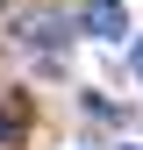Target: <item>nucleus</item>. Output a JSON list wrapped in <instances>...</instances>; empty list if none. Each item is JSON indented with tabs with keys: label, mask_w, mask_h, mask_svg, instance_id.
Listing matches in <instances>:
<instances>
[{
	"label": "nucleus",
	"mask_w": 143,
	"mask_h": 150,
	"mask_svg": "<svg viewBox=\"0 0 143 150\" xmlns=\"http://www.w3.org/2000/svg\"><path fill=\"white\" fill-rule=\"evenodd\" d=\"M136 71H143V36H136Z\"/></svg>",
	"instance_id": "obj_2"
},
{
	"label": "nucleus",
	"mask_w": 143,
	"mask_h": 150,
	"mask_svg": "<svg viewBox=\"0 0 143 150\" xmlns=\"http://www.w3.org/2000/svg\"><path fill=\"white\" fill-rule=\"evenodd\" d=\"M129 150H136V143H129Z\"/></svg>",
	"instance_id": "obj_3"
},
{
	"label": "nucleus",
	"mask_w": 143,
	"mask_h": 150,
	"mask_svg": "<svg viewBox=\"0 0 143 150\" xmlns=\"http://www.w3.org/2000/svg\"><path fill=\"white\" fill-rule=\"evenodd\" d=\"M86 29H93V36H122V29H129L122 0H86Z\"/></svg>",
	"instance_id": "obj_1"
}]
</instances>
